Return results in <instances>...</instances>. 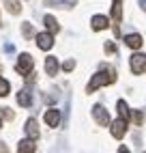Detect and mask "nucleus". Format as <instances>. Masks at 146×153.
<instances>
[{
    "label": "nucleus",
    "instance_id": "obj_1",
    "mask_svg": "<svg viewBox=\"0 0 146 153\" xmlns=\"http://www.w3.org/2000/svg\"><path fill=\"white\" fill-rule=\"evenodd\" d=\"M114 82H116V71L110 67V69H103V71H99V74L92 76L88 86H86V91H88V93H95L97 88L105 86V84H114Z\"/></svg>",
    "mask_w": 146,
    "mask_h": 153
},
{
    "label": "nucleus",
    "instance_id": "obj_2",
    "mask_svg": "<svg viewBox=\"0 0 146 153\" xmlns=\"http://www.w3.org/2000/svg\"><path fill=\"white\" fill-rule=\"evenodd\" d=\"M129 63H131V71L135 76L146 74V54H133L129 58Z\"/></svg>",
    "mask_w": 146,
    "mask_h": 153
},
{
    "label": "nucleus",
    "instance_id": "obj_3",
    "mask_svg": "<svg viewBox=\"0 0 146 153\" xmlns=\"http://www.w3.org/2000/svg\"><path fill=\"white\" fill-rule=\"evenodd\" d=\"M30 69H32V56H30V54H22L17 58L15 71H17V74H22V76H26V74H30Z\"/></svg>",
    "mask_w": 146,
    "mask_h": 153
},
{
    "label": "nucleus",
    "instance_id": "obj_4",
    "mask_svg": "<svg viewBox=\"0 0 146 153\" xmlns=\"http://www.w3.org/2000/svg\"><path fill=\"white\" fill-rule=\"evenodd\" d=\"M92 117H95V121H97L99 125H103V127H108V125H110V114H108V110L103 108L101 104L92 106Z\"/></svg>",
    "mask_w": 146,
    "mask_h": 153
},
{
    "label": "nucleus",
    "instance_id": "obj_5",
    "mask_svg": "<svg viewBox=\"0 0 146 153\" xmlns=\"http://www.w3.org/2000/svg\"><path fill=\"white\" fill-rule=\"evenodd\" d=\"M110 131H112V136H114V138H118V140H120L125 134H127V121H125V119H116V121H112Z\"/></svg>",
    "mask_w": 146,
    "mask_h": 153
},
{
    "label": "nucleus",
    "instance_id": "obj_6",
    "mask_svg": "<svg viewBox=\"0 0 146 153\" xmlns=\"http://www.w3.org/2000/svg\"><path fill=\"white\" fill-rule=\"evenodd\" d=\"M37 45L41 50H49L52 45H54V37H52V33H39L37 35Z\"/></svg>",
    "mask_w": 146,
    "mask_h": 153
},
{
    "label": "nucleus",
    "instance_id": "obj_7",
    "mask_svg": "<svg viewBox=\"0 0 146 153\" xmlns=\"http://www.w3.org/2000/svg\"><path fill=\"white\" fill-rule=\"evenodd\" d=\"M45 123H47L49 127H58V123H60V112H58L56 108H49V110L45 112Z\"/></svg>",
    "mask_w": 146,
    "mask_h": 153
},
{
    "label": "nucleus",
    "instance_id": "obj_8",
    "mask_svg": "<svg viewBox=\"0 0 146 153\" xmlns=\"http://www.w3.org/2000/svg\"><path fill=\"white\" fill-rule=\"evenodd\" d=\"M142 35H125V45L127 48H131V50H138V48H142Z\"/></svg>",
    "mask_w": 146,
    "mask_h": 153
},
{
    "label": "nucleus",
    "instance_id": "obj_9",
    "mask_svg": "<svg viewBox=\"0 0 146 153\" xmlns=\"http://www.w3.org/2000/svg\"><path fill=\"white\" fill-rule=\"evenodd\" d=\"M26 136L32 138V140L39 138V123H37V119H28L26 121Z\"/></svg>",
    "mask_w": 146,
    "mask_h": 153
},
{
    "label": "nucleus",
    "instance_id": "obj_10",
    "mask_svg": "<svg viewBox=\"0 0 146 153\" xmlns=\"http://www.w3.org/2000/svg\"><path fill=\"white\" fill-rule=\"evenodd\" d=\"M58 69H60V65H58L56 56H47L45 58V71H47V76H56Z\"/></svg>",
    "mask_w": 146,
    "mask_h": 153
},
{
    "label": "nucleus",
    "instance_id": "obj_11",
    "mask_svg": "<svg viewBox=\"0 0 146 153\" xmlns=\"http://www.w3.org/2000/svg\"><path fill=\"white\" fill-rule=\"evenodd\" d=\"M17 104H19V106H24V108H30V106H32V97H30V91H28V88L19 91V95H17Z\"/></svg>",
    "mask_w": 146,
    "mask_h": 153
},
{
    "label": "nucleus",
    "instance_id": "obj_12",
    "mask_svg": "<svg viewBox=\"0 0 146 153\" xmlns=\"http://www.w3.org/2000/svg\"><path fill=\"white\" fill-rule=\"evenodd\" d=\"M90 26L92 30H103V28H108V17L105 15H95L90 19Z\"/></svg>",
    "mask_w": 146,
    "mask_h": 153
},
{
    "label": "nucleus",
    "instance_id": "obj_13",
    "mask_svg": "<svg viewBox=\"0 0 146 153\" xmlns=\"http://www.w3.org/2000/svg\"><path fill=\"white\" fill-rule=\"evenodd\" d=\"M35 140L32 138H28V140H22L17 145V153H35Z\"/></svg>",
    "mask_w": 146,
    "mask_h": 153
},
{
    "label": "nucleus",
    "instance_id": "obj_14",
    "mask_svg": "<svg viewBox=\"0 0 146 153\" xmlns=\"http://www.w3.org/2000/svg\"><path fill=\"white\" fill-rule=\"evenodd\" d=\"M4 9L11 15H17L19 11H22V4H19V0H4Z\"/></svg>",
    "mask_w": 146,
    "mask_h": 153
},
{
    "label": "nucleus",
    "instance_id": "obj_15",
    "mask_svg": "<svg viewBox=\"0 0 146 153\" xmlns=\"http://www.w3.org/2000/svg\"><path fill=\"white\" fill-rule=\"evenodd\" d=\"M43 22H45V26H47V30H49V33H58V30H60V26H58V19H56L54 15H45V17H43Z\"/></svg>",
    "mask_w": 146,
    "mask_h": 153
},
{
    "label": "nucleus",
    "instance_id": "obj_16",
    "mask_svg": "<svg viewBox=\"0 0 146 153\" xmlns=\"http://www.w3.org/2000/svg\"><path fill=\"white\" fill-rule=\"evenodd\" d=\"M112 17L116 19V22L122 19V2H120V0H114V4H112Z\"/></svg>",
    "mask_w": 146,
    "mask_h": 153
},
{
    "label": "nucleus",
    "instance_id": "obj_17",
    "mask_svg": "<svg viewBox=\"0 0 146 153\" xmlns=\"http://www.w3.org/2000/svg\"><path fill=\"white\" fill-rule=\"evenodd\" d=\"M118 114L125 121H127V117H129V106H127V101H125V99H118Z\"/></svg>",
    "mask_w": 146,
    "mask_h": 153
},
{
    "label": "nucleus",
    "instance_id": "obj_18",
    "mask_svg": "<svg viewBox=\"0 0 146 153\" xmlns=\"http://www.w3.org/2000/svg\"><path fill=\"white\" fill-rule=\"evenodd\" d=\"M9 88H11V86H9V82H7L4 78H0V97H7V95H9Z\"/></svg>",
    "mask_w": 146,
    "mask_h": 153
},
{
    "label": "nucleus",
    "instance_id": "obj_19",
    "mask_svg": "<svg viewBox=\"0 0 146 153\" xmlns=\"http://www.w3.org/2000/svg\"><path fill=\"white\" fill-rule=\"evenodd\" d=\"M22 33H24V37H32L35 35V28L26 22V24H22Z\"/></svg>",
    "mask_w": 146,
    "mask_h": 153
},
{
    "label": "nucleus",
    "instance_id": "obj_20",
    "mask_svg": "<svg viewBox=\"0 0 146 153\" xmlns=\"http://www.w3.org/2000/svg\"><path fill=\"white\" fill-rule=\"evenodd\" d=\"M142 121H144L142 110H133V123H135V125H142Z\"/></svg>",
    "mask_w": 146,
    "mask_h": 153
},
{
    "label": "nucleus",
    "instance_id": "obj_21",
    "mask_svg": "<svg viewBox=\"0 0 146 153\" xmlns=\"http://www.w3.org/2000/svg\"><path fill=\"white\" fill-rule=\"evenodd\" d=\"M0 117H4L7 121H11L15 114H13V112H11V108H0Z\"/></svg>",
    "mask_w": 146,
    "mask_h": 153
},
{
    "label": "nucleus",
    "instance_id": "obj_22",
    "mask_svg": "<svg viewBox=\"0 0 146 153\" xmlns=\"http://www.w3.org/2000/svg\"><path fill=\"white\" fill-rule=\"evenodd\" d=\"M62 69H65V71H73V69H75V60H65V65H62Z\"/></svg>",
    "mask_w": 146,
    "mask_h": 153
},
{
    "label": "nucleus",
    "instance_id": "obj_23",
    "mask_svg": "<svg viewBox=\"0 0 146 153\" xmlns=\"http://www.w3.org/2000/svg\"><path fill=\"white\" fill-rule=\"evenodd\" d=\"M54 4H60V7H73L75 0H54Z\"/></svg>",
    "mask_w": 146,
    "mask_h": 153
},
{
    "label": "nucleus",
    "instance_id": "obj_24",
    "mask_svg": "<svg viewBox=\"0 0 146 153\" xmlns=\"http://www.w3.org/2000/svg\"><path fill=\"white\" fill-rule=\"evenodd\" d=\"M105 52H116V45H114V43H105Z\"/></svg>",
    "mask_w": 146,
    "mask_h": 153
},
{
    "label": "nucleus",
    "instance_id": "obj_25",
    "mask_svg": "<svg viewBox=\"0 0 146 153\" xmlns=\"http://www.w3.org/2000/svg\"><path fill=\"white\" fill-rule=\"evenodd\" d=\"M0 153H9V149H7V145H2V142H0Z\"/></svg>",
    "mask_w": 146,
    "mask_h": 153
},
{
    "label": "nucleus",
    "instance_id": "obj_26",
    "mask_svg": "<svg viewBox=\"0 0 146 153\" xmlns=\"http://www.w3.org/2000/svg\"><path fill=\"white\" fill-rule=\"evenodd\" d=\"M140 7H142L144 11H146V0H140Z\"/></svg>",
    "mask_w": 146,
    "mask_h": 153
},
{
    "label": "nucleus",
    "instance_id": "obj_27",
    "mask_svg": "<svg viewBox=\"0 0 146 153\" xmlns=\"http://www.w3.org/2000/svg\"><path fill=\"white\" fill-rule=\"evenodd\" d=\"M118 153H129V149H125V147H120V149H118Z\"/></svg>",
    "mask_w": 146,
    "mask_h": 153
},
{
    "label": "nucleus",
    "instance_id": "obj_28",
    "mask_svg": "<svg viewBox=\"0 0 146 153\" xmlns=\"http://www.w3.org/2000/svg\"><path fill=\"white\" fill-rule=\"evenodd\" d=\"M0 125H2V119H0Z\"/></svg>",
    "mask_w": 146,
    "mask_h": 153
},
{
    "label": "nucleus",
    "instance_id": "obj_29",
    "mask_svg": "<svg viewBox=\"0 0 146 153\" xmlns=\"http://www.w3.org/2000/svg\"><path fill=\"white\" fill-rule=\"evenodd\" d=\"M0 26H2V22H0Z\"/></svg>",
    "mask_w": 146,
    "mask_h": 153
}]
</instances>
